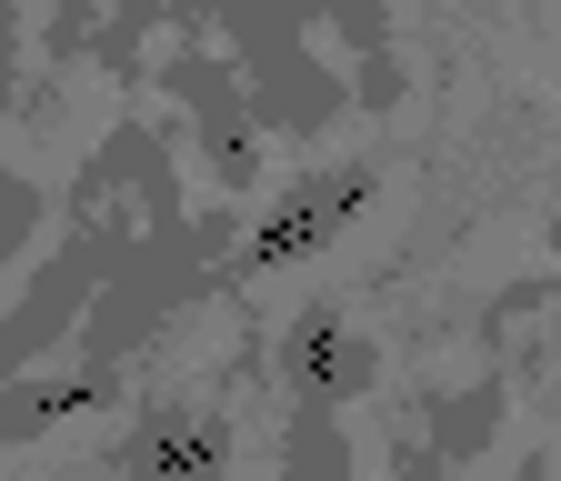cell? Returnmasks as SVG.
<instances>
[{"mask_svg":"<svg viewBox=\"0 0 561 481\" xmlns=\"http://www.w3.org/2000/svg\"><path fill=\"white\" fill-rule=\"evenodd\" d=\"M371 161H341V171H301L291 191L261 211V231H251V271H280V261H311V251H331L341 241V221L351 211H371Z\"/></svg>","mask_w":561,"mask_h":481,"instance_id":"6da1fadb","label":"cell"},{"mask_svg":"<svg viewBox=\"0 0 561 481\" xmlns=\"http://www.w3.org/2000/svg\"><path fill=\"white\" fill-rule=\"evenodd\" d=\"M221 461H231V422L191 401H151L121 442V481H221Z\"/></svg>","mask_w":561,"mask_h":481,"instance_id":"7a4b0ae2","label":"cell"},{"mask_svg":"<svg viewBox=\"0 0 561 481\" xmlns=\"http://www.w3.org/2000/svg\"><path fill=\"white\" fill-rule=\"evenodd\" d=\"M371 341H362V321L351 311H301L291 331H280V381H291L311 411H331V401H362L371 391Z\"/></svg>","mask_w":561,"mask_h":481,"instance_id":"3957f363","label":"cell"},{"mask_svg":"<svg viewBox=\"0 0 561 481\" xmlns=\"http://www.w3.org/2000/svg\"><path fill=\"white\" fill-rule=\"evenodd\" d=\"M81 401H101V371L91 381H21V391H0V442L31 432V422H60V411H81Z\"/></svg>","mask_w":561,"mask_h":481,"instance_id":"277c9868","label":"cell"},{"mask_svg":"<svg viewBox=\"0 0 561 481\" xmlns=\"http://www.w3.org/2000/svg\"><path fill=\"white\" fill-rule=\"evenodd\" d=\"M41 231V181H21L11 161H0V271H11V251Z\"/></svg>","mask_w":561,"mask_h":481,"instance_id":"5b68a950","label":"cell"},{"mask_svg":"<svg viewBox=\"0 0 561 481\" xmlns=\"http://www.w3.org/2000/svg\"><path fill=\"white\" fill-rule=\"evenodd\" d=\"M321 21H341V41L371 50V71H391V60H381V41H391V11H381V0H321Z\"/></svg>","mask_w":561,"mask_h":481,"instance_id":"8992f818","label":"cell"},{"mask_svg":"<svg viewBox=\"0 0 561 481\" xmlns=\"http://www.w3.org/2000/svg\"><path fill=\"white\" fill-rule=\"evenodd\" d=\"M291 481H341V442H331L321 411H301V422H291Z\"/></svg>","mask_w":561,"mask_h":481,"instance_id":"52a82bcc","label":"cell"},{"mask_svg":"<svg viewBox=\"0 0 561 481\" xmlns=\"http://www.w3.org/2000/svg\"><path fill=\"white\" fill-rule=\"evenodd\" d=\"M11 81H21V0H0V111H11Z\"/></svg>","mask_w":561,"mask_h":481,"instance_id":"ba28073f","label":"cell"},{"mask_svg":"<svg viewBox=\"0 0 561 481\" xmlns=\"http://www.w3.org/2000/svg\"><path fill=\"white\" fill-rule=\"evenodd\" d=\"M401 481H442V461H432V442H411V451H401Z\"/></svg>","mask_w":561,"mask_h":481,"instance_id":"9c48e42d","label":"cell"},{"mask_svg":"<svg viewBox=\"0 0 561 481\" xmlns=\"http://www.w3.org/2000/svg\"><path fill=\"white\" fill-rule=\"evenodd\" d=\"M551 241H561V231H551Z\"/></svg>","mask_w":561,"mask_h":481,"instance_id":"30bf717a","label":"cell"}]
</instances>
